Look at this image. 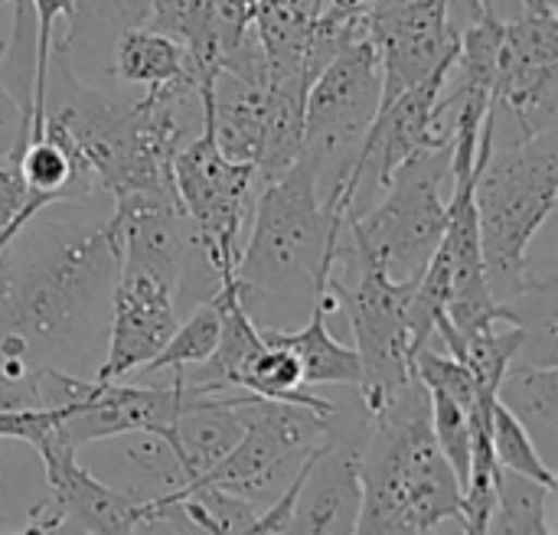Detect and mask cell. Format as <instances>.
Segmentation results:
<instances>
[{
	"label": "cell",
	"instance_id": "15",
	"mask_svg": "<svg viewBox=\"0 0 558 535\" xmlns=\"http://www.w3.org/2000/svg\"><path fill=\"white\" fill-rule=\"evenodd\" d=\"M108 451L101 454L105 464V484L128 494L131 500H160L177 497L190 487V477L167 438V431H124L114 438H105Z\"/></svg>",
	"mask_w": 558,
	"mask_h": 535
},
{
	"label": "cell",
	"instance_id": "9",
	"mask_svg": "<svg viewBox=\"0 0 558 535\" xmlns=\"http://www.w3.org/2000/svg\"><path fill=\"white\" fill-rule=\"evenodd\" d=\"M330 418L333 415L311 405L248 396L245 435L196 484H213L255 507H265L288 487V481L298 474L304 458L327 438Z\"/></svg>",
	"mask_w": 558,
	"mask_h": 535
},
{
	"label": "cell",
	"instance_id": "10",
	"mask_svg": "<svg viewBox=\"0 0 558 535\" xmlns=\"http://www.w3.org/2000/svg\"><path fill=\"white\" fill-rule=\"evenodd\" d=\"M173 190L209 265L219 278L235 275L242 232L255 206V167L229 160L203 121V127L173 154Z\"/></svg>",
	"mask_w": 558,
	"mask_h": 535
},
{
	"label": "cell",
	"instance_id": "20",
	"mask_svg": "<svg viewBox=\"0 0 558 535\" xmlns=\"http://www.w3.org/2000/svg\"><path fill=\"white\" fill-rule=\"evenodd\" d=\"M235 389L262 396V399H275V402H294V405H311L320 409L327 415L337 412V405L330 399H317L307 392L304 376H301V363L298 356L262 337V343L245 356V363L235 373Z\"/></svg>",
	"mask_w": 558,
	"mask_h": 535
},
{
	"label": "cell",
	"instance_id": "12",
	"mask_svg": "<svg viewBox=\"0 0 558 535\" xmlns=\"http://www.w3.org/2000/svg\"><path fill=\"white\" fill-rule=\"evenodd\" d=\"M43 464L46 494L23 533H137L141 503L95 477L56 428L33 445Z\"/></svg>",
	"mask_w": 558,
	"mask_h": 535
},
{
	"label": "cell",
	"instance_id": "11",
	"mask_svg": "<svg viewBox=\"0 0 558 535\" xmlns=\"http://www.w3.org/2000/svg\"><path fill=\"white\" fill-rule=\"evenodd\" d=\"M494 111H510L520 137L558 124V7L520 10L504 20L497 75L490 92Z\"/></svg>",
	"mask_w": 558,
	"mask_h": 535
},
{
	"label": "cell",
	"instance_id": "14",
	"mask_svg": "<svg viewBox=\"0 0 558 535\" xmlns=\"http://www.w3.org/2000/svg\"><path fill=\"white\" fill-rule=\"evenodd\" d=\"M337 415V412H333ZM369 422V418H366ZM366 425L356 431L333 425L327 438L311 451L304 484L294 503L291 533L304 535H347L356 533L360 523V451H363Z\"/></svg>",
	"mask_w": 558,
	"mask_h": 535
},
{
	"label": "cell",
	"instance_id": "17",
	"mask_svg": "<svg viewBox=\"0 0 558 535\" xmlns=\"http://www.w3.org/2000/svg\"><path fill=\"white\" fill-rule=\"evenodd\" d=\"M340 314L337 294L333 288L324 281L314 291L311 301V320L301 330H278L271 324H258V333L271 343L288 346L298 363H301V376L304 386H356L360 382V356L353 346L340 343L330 330V317Z\"/></svg>",
	"mask_w": 558,
	"mask_h": 535
},
{
	"label": "cell",
	"instance_id": "6",
	"mask_svg": "<svg viewBox=\"0 0 558 535\" xmlns=\"http://www.w3.org/2000/svg\"><path fill=\"white\" fill-rule=\"evenodd\" d=\"M454 137L441 147H428L402 160L386 183L379 206L366 212H347L340 226V242L356 255L376 258L392 281L415 284L428 268L445 226V180L451 173Z\"/></svg>",
	"mask_w": 558,
	"mask_h": 535
},
{
	"label": "cell",
	"instance_id": "27",
	"mask_svg": "<svg viewBox=\"0 0 558 535\" xmlns=\"http://www.w3.org/2000/svg\"><path fill=\"white\" fill-rule=\"evenodd\" d=\"M20 199H23L20 167H16V160H3L0 163V232L7 229V222L20 209Z\"/></svg>",
	"mask_w": 558,
	"mask_h": 535
},
{
	"label": "cell",
	"instance_id": "3",
	"mask_svg": "<svg viewBox=\"0 0 558 535\" xmlns=\"http://www.w3.org/2000/svg\"><path fill=\"white\" fill-rule=\"evenodd\" d=\"M356 535L438 533L461 523V481L432 431V399L412 376L379 412L369 415L360 451Z\"/></svg>",
	"mask_w": 558,
	"mask_h": 535
},
{
	"label": "cell",
	"instance_id": "4",
	"mask_svg": "<svg viewBox=\"0 0 558 535\" xmlns=\"http://www.w3.org/2000/svg\"><path fill=\"white\" fill-rule=\"evenodd\" d=\"M343 216L327 209L317 170L304 154L278 180L265 183L255 193L248 242L235 265L245 307L262 297L311 304L333 268Z\"/></svg>",
	"mask_w": 558,
	"mask_h": 535
},
{
	"label": "cell",
	"instance_id": "25",
	"mask_svg": "<svg viewBox=\"0 0 558 535\" xmlns=\"http://www.w3.org/2000/svg\"><path fill=\"white\" fill-rule=\"evenodd\" d=\"M203 13H206V0H150V13L144 26L190 46L193 36L199 33Z\"/></svg>",
	"mask_w": 558,
	"mask_h": 535
},
{
	"label": "cell",
	"instance_id": "8",
	"mask_svg": "<svg viewBox=\"0 0 558 535\" xmlns=\"http://www.w3.org/2000/svg\"><path fill=\"white\" fill-rule=\"evenodd\" d=\"M383 105V65L369 33L343 42L314 75L304 98V157L317 170V190L330 212H340V193L353 157Z\"/></svg>",
	"mask_w": 558,
	"mask_h": 535
},
{
	"label": "cell",
	"instance_id": "7",
	"mask_svg": "<svg viewBox=\"0 0 558 535\" xmlns=\"http://www.w3.org/2000/svg\"><path fill=\"white\" fill-rule=\"evenodd\" d=\"M327 284L347 314L353 350L360 356L356 389L363 409L373 415L415 376V343L409 327V297L415 284L392 281L376 258L356 255L343 242H337Z\"/></svg>",
	"mask_w": 558,
	"mask_h": 535
},
{
	"label": "cell",
	"instance_id": "23",
	"mask_svg": "<svg viewBox=\"0 0 558 535\" xmlns=\"http://www.w3.org/2000/svg\"><path fill=\"white\" fill-rule=\"evenodd\" d=\"M490 448H494V461L497 467L517 471L523 477H533L546 487L558 490L556 467L543 458V451L536 448L533 435L526 431V425L504 405H494V422H490Z\"/></svg>",
	"mask_w": 558,
	"mask_h": 535
},
{
	"label": "cell",
	"instance_id": "16",
	"mask_svg": "<svg viewBox=\"0 0 558 535\" xmlns=\"http://www.w3.org/2000/svg\"><path fill=\"white\" fill-rule=\"evenodd\" d=\"M203 121L213 131L216 147L239 163L258 160L265 111H268V85L242 78L229 69H216L209 85H199Z\"/></svg>",
	"mask_w": 558,
	"mask_h": 535
},
{
	"label": "cell",
	"instance_id": "18",
	"mask_svg": "<svg viewBox=\"0 0 558 535\" xmlns=\"http://www.w3.org/2000/svg\"><path fill=\"white\" fill-rule=\"evenodd\" d=\"M114 75L131 85L157 88V85H196V65L190 49L150 26H128L114 46Z\"/></svg>",
	"mask_w": 558,
	"mask_h": 535
},
{
	"label": "cell",
	"instance_id": "26",
	"mask_svg": "<svg viewBox=\"0 0 558 535\" xmlns=\"http://www.w3.org/2000/svg\"><path fill=\"white\" fill-rule=\"evenodd\" d=\"M3 52H7V39L0 42V59ZM29 121H33V111L0 78V163L20 157L23 144L29 141Z\"/></svg>",
	"mask_w": 558,
	"mask_h": 535
},
{
	"label": "cell",
	"instance_id": "28",
	"mask_svg": "<svg viewBox=\"0 0 558 535\" xmlns=\"http://www.w3.org/2000/svg\"><path fill=\"white\" fill-rule=\"evenodd\" d=\"M369 7H373V0H327L324 13L340 16V20H353V16H366Z\"/></svg>",
	"mask_w": 558,
	"mask_h": 535
},
{
	"label": "cell",
	"instance_id": "5",
	"mask_svg": "<svg viewBox=\"0 0 558 535\" xmlns=\"http://www.w3.org/2000/svg\"><path fill=\"white\" fill-rule=\"evenodd\" d=\"M558 199V131L494 144V111L487 108L474 206L481 226V252L487 284L497 301L517 297L530 284L526 252L539 229L553 219Z\"/></svg>",
	"mask_w": 558,
	"mask_h": 535
},
{
	"label": "cell",
	"instance_id": "13",
	"mask_svg": "<svg viewBox=\"0 0 558 535\" xmlns=\"http://www.w3.org/2000/svg\"><path fill=\"white\" fill-rule=\"evenodd\" d=\"M180 320L177 284L137 265H118L108 311V343L98 363V382H118L147 366L170 340Z\"/></svg>",
	"mask_w": 558,
	"mask_h": 535
},
{
	"label": "cell",
	"instance_id": "19",
	"mask_svg": "<svg viewBox=\"0 0 558 535\" xmlns=\"http://www.w3.org/2000/svg\"><path fill=\"white\" fill-rule=\"evenodd\" d=\"M497 402H504L526 425L536 448L549 461L558 448V366L517 360L500 379Z\"/></svg>",
	"mask_w": 558,
	"mask_h": 535
},
{
	"label": "cell",
	"instance_id": "24",
	"mask_svg": "<svg viewBox=\"0 0 558 535\" xmlns=\"http://www.w3.org/2000/svg\"><path fill=\"white\" fill-rule=\"evenodd\" d=\"M3 445L7 441H0V533H23L26 520L46 494V484H39L26 458L13 451L16 441L10 445V454L3 451Z\"/></svg>",
	"mask_w": 558,
	"mask_h": 535
},
{
	"label": "cell",
	"instance_id": "21",
	"mask_svg": "<svg viewBox=\"0 0 558 535\" xmlns=\"http://www.w3.org/2000/svg\"><path fill=\"white\" fill-rule=\"evenodd\" d=\"M556 500V490L523 477L517 471L497 467L494 474V510L487 533L500 535H556L549 520V507Z\"/></svg>",
	"mask_w": 558,
	"mask_h": 535
},
{
	"label": "cell",
	"instance_id": "22",
	"mask_svg": "<svg viewBox=\"0 0 558 535\" xmlns=\"http://www.w3.org/2000/svg\"><path fill=\"white\" fill-rule=\"evenodd\" d=\"M219 330H222V297L216 291L213 297L190 307L183 320H177L163 350L147 366H141L137 376L150 379L154 373H183L206 363L219 343Z\"/></svg>",
	"mask_w": 558,
	"mask_h": 535
},
{
	"label": "cell",
	"instance_id": "2",
	"mask_svg": "<svg viewBox=\"0 0 558 535\" xmlns=\"http://www.w3.org/2000/svg\"><path fill=\"white\" fill-rule=\"evenodd\" d=\"M59 95L46 98V118H56L78 157L95 173L101 193L177 196L173 154L186 144V118L203 121L196 85H157L141 98H118L82 85L69 65H59Z\"/></svg>",
	"mask_w": 558,
	"mask_h": 535
},
{
	"label": "cell",
	"instance_id": "1",
	"mask_svg": "<svg viewBox=\"0 0 558 535\" xmlns=\"http://www.w3.org/2000/svg\"><path fill=\"white\" fill-rule=\"evenodd\" d=\"M0 255V373L26 376L33 366H59L108 327L121 245L111 219L92 229L59 222L23 226Z\"/></svg>",
	"mask_w": 558,
	"mask_h": 535
}]
</instances>
